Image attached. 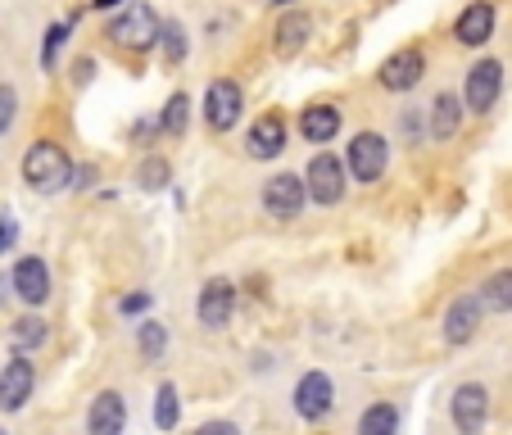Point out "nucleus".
<instances>
[{"label":"nucleus","mask_w":512,"mask_h":435,"mask_svg":"<svg viewBox=\"0 0 512 435\" xmlns=\"http://www.w3.org/2000/svg\"><path fill=\"white\" fill-rule=\"evenodd\" d=\"M458 123H463V100H458L454 91H440V96L431 100V136L435 141H449V136L458 132Z\"/></svg>","instance_id":"aec40b11"},{"label":"nucleus","mask_w":512,"mask_h":435,"mask_svg":"<svg viewBox=\"0 0 512 435\" xmlns=\"http://www.w3.org/2000/svg\"><path fill=\"white\" fill-rule=\"evenodd\" d=\"M37 390V368L28 363V354H14L5 368H0V408L5 413H19L23 404Z\"/></svg>","instance_id":"1a4fd4ad"},{"label":"nucleus","mask_w":512,"mask_h":435,"mask_svg":"<svg viewBox=\"0 0 512 435\" xmlns=\"http://www.w3.org/2000/svg\"><path fill=\"white\" fill-rule=\"evenodd\" d=\"M14 114H19V96H14V87L0 82V136L14 127Z\"/></svg>","instance_id":"c756f323"},{"label":"nucleus","mask_w":512,"mask_h":435,"mask_svg":"<svg viewBox=\"0 0 512 435\" xmlns=\"http://www.w3.org/2000/svg\"><path fill=\"white\" fill-rule=\"evenodd\" d=\"M340 132V109L336 105H309L300 114V136L313 145H327Z\"/></svg>","instance_id":"a211bd4d"},{"label":"nucleus","mask_w":512,"mask_h":435,"mask_svg":"<svg viewBox=\"0 0 512 435\" xmlns=\"http://www.w3.org/2000/svg\"><path fill=\"white\" fill-rule=\"evenodd\" d=\"M309 37H313V19H309V14H286V19L277 23V41H272V46H277L281 59H295L304 46H309Z\"/></svg>","instance_id":"6ab92c4d"},{"label":"nucleus","mask_w":512,"mask_h":435,"mask_svg":"<svg viewBox=\"0 0 512 435\" xmlns=\"http://www.w3.org/2000/svg\"><path fill=\"white\" fill-rule=\"evenodd\" d=\"M123 431H127V399L118 390H100L91 399L87 435H123Z\"/></svg>","instance_id":"4468645a"},{"label":"nucleus","mask_w":512,"mask_h":435,"mask_svg":"<svg viewBox=\"0 0 512 435\" xmlns=\"http://www.w3.org/2000/svg\"><path fill=\"white\" fill-rule=\"evenodd\" d=\"M454 37L463 41V46H485V41L494 37V5L490 0H472V5L458 14Z\"/></svg>","instance_id":"dca6fc26"},{"label":"nucleus","mask_w":512,"mask_h":435,"mask_svg":"<svg viewBox=\"0 0 512 435\" xmlns=\"http://www.w3.org/2000/svg\"><path fill=\"white\" fill-rule=\"evenodd\" d=\"M159 50H164V64H182V59H186L182 23H164V28H159Z\"/></svg>","instance_id":"cd10ccee"},{"label":"nucleus","mask_w":512,"mask_h":435,"mask_svg":"<svg viewBox=\"0 0 512 435\" xmlns=\"http://www.w3.org/2000/svg\"><path fill=\"white\" fill-rule=\"evenodd\" d=\"M449 413H454L458 435H481L485 431V417H490V390L481 381H463L449 399Z\"/></svg>","instance_id":"423d86ee"},{"label":"nucleus","mask_w":512,"mask_h":435,"mask_svg":"<svg viewBox=\"0 0 512 435\" xmlns=\"http://www.w3.org/2000/svg\"><path fill=\"white\" fill-rule=\"evenodd\" d=\"M286 150V123L281 114H263L259 123L250 127V155L254 159H277Z\"/></svg>","instance_id":"f3484780"},{"label":"nucleus","mask_w":512,"mask_h":435,"mask_svg":"<svg viewBox=\"0 0 512 435\" xmlns=\"http://www.w3.org/2000/svg\"><path fill=\"white\" fill-rule=\"evenodd\" d=\"M168 177H173V168H168V159H164V155L141 159V168H136V182H141L145 191H164Z\"/></svg>","instance_id":"bb28decb"},{"label":"nucleus","mask_w":512,"mask_h":435,"mask_svg":"<svg viewBox=\"0 0 512 435\" xmlns=\"http://www.w3.org/2000/svg\"><path fill=\"white\" fill-rule=\"evenodd\" d=\"M399 132H404V136H417V114H404V118H399Z\"/></svg>","instance_id":"72a5a7b5"},{"label":"nucleus","mask_w":512,"mask_h":435,"mask_svg":"<svg viewBox=\"0 0 512 435\" xmlns=\"http://www.w3.org/2000/svg\"><path fill=\"white\" fill-rule=\"evenodd\" d=\"M241 109H245V96H241V87H236L232 78L209 82V91H204V118H209V127L232 132V127L241 123Z\"/></svg>","instance_id":"6e6552de"},{"label":"nucleus","mask_w":512,"mask_h":435,"mask_svg":"<svg viewBox=\"0 0 512 435\" xmlns=\"http://www.w3.org/2000/svg\"><path fill=\"white\" fill-rule=\"evenodd\" d=\"M46 318H37V313H23L19 322H14L10 327V340H14V349H19V354H28V349H41L46 345Z\"/></svg>","instance_id":"5701e85b"},{"label":"nucleus","mask_w":512,"mask_h":435,"mask_svg":"<svg viewBox=\"0 0 512 435\" xmlns=\"http://www.w3.org/2000/svg\"><path fill=\"white\" fill-rule=\"evenodd\" d=\"M150 304H155V295H150V290H132V295H123V300H118V313H123V318H141Z\"/></svg>","instance_id":"c85d7f7f"},{"label":"nucleus","mask_w":512,"mask_h":435,"mask_svg":"<svg viewBox=\"0 0 512 435\" xmlns=\"http://www.w3.org/2000/svg\"><path fill=\"white\" fill-rule=\"evenodd\" d=\"M23 182H28L32 191H41V195L64 191V186L73 182V159H68L64 145H55V141L32 145L28 155H23Z\"/></svg>","instance_id":"f257e3e1"},{"label":"nucleus","mask_w":512,"mask_h":435,"mask_svg":"<svg viewBox=\"0 0 512 435\" xmlns=\"http://www.w3.org/2000/svg\"><path fill=\"white\" fill-rule=\"evenodd\" d=\"M186 123H191V96L186 91H173L164 105V118H159V127H164L168 136H186Z\"/></svg>","instance_id":"b1692460"},{"label":"nucleus","mask_w":512,"mask_h":435,"mask_svg":"<svg viewBox=\"0 0 512 435\" xmlns=\"http://www.w3.org/2000/svg\"><path fill=\"white\" fill-rule=\"evenodd\" d=\"M64 37H68V23H55V28L46 32V46H41V64L46 68H55V55H59V46H64Z\"/></svg>","instance_id":"7c9ffc66"},{"label":"nucleus","mask_w":512,"mask_h":435,"mask_svg":"<svg viewBox=\"0 0 512 435\" xmlns=\"http://www.w3.org/2000/svg\"><path fill=\"white\" fill-rule=\"evenodd\" d=\"M195 435H241V426L236 422H204Z\"/></svg>","instance_id":"473e14b6"},{"label":"nucleus","mask_w":512,"mask_h":435,"mask_svg":"<svg viewBox=\"0 0 512 435\" xmlns=\"http://www.w3.org/2000/svg\"><path fill=\"white\" fill-rule=\"evenodd\" d=\"M14 241H19V223H14L10 213H5V218H0V254H10Z\"/></svg>","instance_id":"2f4dec72"},{"label":"nucleus","mask_w":512,"mask_h":435,"mask_svg":"<svg viewBox=\"0 0 512 435\" xmlns=\"http://www.w3.org/2000/svg\"><path fill=\"white\" fill-rule=\"evenodd\" d=\"M499 91H503V64L499 59H476L463 82V105L472 109V114H490Z\"/></svg>","instance_id":"39448f33"},{"label":"nucleus","mask_w":512,"mask_h":435,"mask_svg":"<svg viewBox=\"0 0 512 435\" xmlns=\"http://www.w3.org/2000/svg\"><path fill=\"white\" fill-rule=\"evenodd\" d=\"M159 28H164L159 14L150 10V5H141V0H132V5L114 19L109 37H114L123 50H150V46H159Z\"/></svg>","instance_id":"20e7f679"},{"label":"nucleus","mask_w":512,"mask_h":435,"mask_svg":"<svg viewBox=\"0 0 512 435\" xmlns=\"http://www.w3.org/2000/svg\"><path fill=\"white\" fill-rule=\"evenodd\" d=\"M422 73H426V55L417 46H404L377 68V82L386 91H413L422 82Z\"/></svg>","instance_id":"f8f14e48"},{"label":"nucleus","mask_w":512,"mask_h":435,"mask_svg":"<svg viewBox=\"0 0 512 435\" xmlns=\"http://www.w3.org/2000/svg\"><path fill=\"white\" fill-rule=\"evenodd\" d=\"M345 182H349L345 159L331 155V150L313 155L309 173H304V191H309V200H313V204H322V209H331V204L345 200Z\"/></svg>","instance_id":"7ed1b4c3"},{"label":"nucleus","mask_w":512,"mask_h":435,"mask_svg":"<svg viewBox=\"0 0 512 435\" xmlns=\"http://www.w3.org/2000/svg\"><path fill=\"white\" fill-rule=\"evenodd\" d=\"M14 295H19L23 304H46V295H50V268L37 259V254H28V259L14 263Z\"/></svg>","instance_id":"2eb2a0df"},{"label":"nucleus","mask_w":512,"mask_h":435,"mask_svg":"<svg viewBox=\"0 0 512 435\" xmlns=\"http://www.w3.org/2000/svg\"><path fill=\"white\" fill-rule=\"evenodd\" d=\"M481 300L476 295H458L454 304L445 309V322H440V331H445V340L449 345H472L476 340V327H481Z\"/></svg>","instance_id":"ddd939ff"},{"label":"nucleus","mask_w":512,"mask_h":435,"mask_svg":"<svg viewBox=\"0 0 512 435\" xmlns=\"http://www.w3.org/2000/svg\"><path fill=\"white\" fill-rule=\"evenodd\" d=\"M195 313H200V327H209V331H223L227 322H232V313H236V286H232V281H223V277L204 281V290H200V304H195Z\"/></svg>","instance_id":"9b49d317"},{"label":"nucleus","mask_w":512,"mask_h":435,"mask_svg":"<svg viewBox=\"0 0 512 435\" xmlns=\"http://www.w3.org/2000/svg\"><path fill=\"white\" fill-rule=\"evenodd\" d=\"M272 5H290V0H272Z\"/></svg>","instance_id":"f704fd0d"},{"label":"nucleus","mask_w":512,"mask_h":435,"mask_svg":"<svg viewBox=\"0 0 512 435\" xmlns=\"http://www.w3.org/2000/svg\"><path fill=\"white\" fill-rule=\"evenodd\" d=\"M476 300H481L485 313H512V268H499L481 281L476 290Z\"/></svg>","instance_id":"412c9836"},{"label":"nucleus","mask_w":512,"mask_h":435,"mask_svg":"<svg viewBox=\"0 0 512 435\" xmlns=\"http://www.w3.org/2000/svg\"><path fill=\"white\" fill-rule=\"evenodd\" d=\"M358 435H399V408L395 404H368L358 417Z\"/></svg>","instance_id":"4be33fe9"},{"label":"nucleus","mask_w":512,"mask_h":435,"mask_svg":"<svg viewBox=\"0 0 512 435\" xmlns=\"http://www.w3.org/2000/svg\"><path fill=\"white\" fill-rule=\"evenodd\" d=\"M386 168H390V145H386V136L358 132L354 141H349V150H345V173L354 177V182L372 186V182H381V177H386Z\"/></svg>","instance_id":"f03ea898"},{"label":"nucleus","mask_w":512,"mask_h":435,"mask_svg":"<svg viewBox=\"0 0 512 435\" xmlns=\"http://www.w3.org/2000/svg\"><path fill=\"white\" fill-rule=\"evenodd\" d=\"M177 417H182V399H177L173 381H164V386L155 390V426H159V431H173Z\"/></svg>","instance_id":"393cba45"},{"label":"nucleus","mask_w":512,"mask_h":435,"mask_svg":"<svg viewBox=\"0 0 512 435\" xmlns=\"http://www.w3.org/2000/svg\"><path fill=\"white\" fill-rule=\"evenodd\" d=\"M331 404H336V386H331L327 372H304L300 386H295V413L304 417V422H322V417L331 413Z\"/></svg>","instance_id":"9d476101"},{"label":"nucleus","mask_w":512,"mask_h":435,"mask_svg":"<svg viewBox=\"0 0 512 435\" xmlns=\"http://www.w3.org/2000/svg\"><path fill=\"white\" fill-rule=\"evenodd\" d=\"M304 204H309L304 177H295V173H277V177H268V186H263V209H268L272 218L290 223V218H300V213H304Z\"/></svg>","instance_id":"0eeeda50"},{"label":"nucleus","mask_w":512,"mask_h":435,"mask_svg":"<svg viewBox=\"0 0 512 435\" xmlns=\"http://www.w3.org/2000/svg\"><path fill=\"white\" fill-rule=\"evenodd\" d=\"M136 345H141V354L150 358V363H159V358H164V349H168V331H164V322L145 318L141 327H136Z\"/></svg>","instance_id":"a878e982"}]
</instances>
